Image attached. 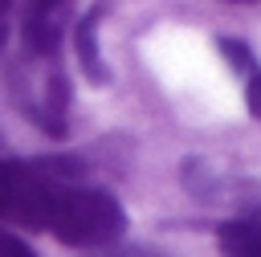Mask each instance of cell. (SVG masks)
<instances>
[{"instance_id": "6", "label": "cell", "mask_w": 261, "mask_h": 257, "mask_svg": "<svg viewBox=\"0 0 261 257\" xmlns=\"http://www.w3.org/2000/svg\"><path fill=\"white\" fill-rule=\"evenodd\" d=\"M179 179H184V188L192 192V196H200V200H216V192H220V171L208 163V159H184V167H179Z\"/></svg>"}, {"instance_id": "3", "label": "cell", "mask_w": 261, "mask_h": 257, "mask_svg": "<svg viewBox=\"0 0 261 257\" xmlns=\"http://www.w3.org/2000/svg\"><path fill=\"white\" fill-rule=\"evenodd\" d=\"M69 4H33L20 16V37L29 57H57L65 29H69Z\"/></svg>"}, {"instance_id": "1", "label": "cell", "mask_w": 261, "mask_h": 257, "mask_svg": "<svg viewBox=\"0 0 261 257\" xmlns=\"http://www.w3.org/2000/svg\"><path fill=\"white\" fill-rule=\"evenodd\" d=\"M41 228H49L61 245L102 249L126 233V208L106 188H94L86 179H57L45 196Z\"/></svg>"}, {"instance_id": "10", "label": "cell", "mask_w": 261, "mask_h": 257, "mask_svg": "<svg viewBox=\"0 0 261 257\" xmlns=\"http://www.w3.org/2000/svg\"><path fill=\"white\" fill-rule=\"evenodd\" d=\"M257 216H261V212H257Z\"/></svg>"}, {"instance_id": "5", "label": "cell", "mask_w": 261, "mask_h": 257, "mask_svg": "<svg viewBox=\"0 0 261 257\" xmlns=\"http://www.w3.org/2000/svg\"><path fill=\"white\" fill-rule=\"evenodd\" d=\"M220 257H261V216H237L216 224Z\"/></svg>"}, {"instance_id": "4", "label": "cell", "mask_w": 261, "mask_h": 257, "mask_svg": "<svg viewBox=\"0 0 261 257\" xmlns=\"http://www.w3.org/2000/svg\"><path fill=\"white\" fill-rule=\"evenodd\" d=\"M98 8L82 12L73 20V53H77V65L82 73L94 82V86H106L110 82V69H106V57H102V45H98Z\"/></svg>"}, {"instance_id": "7", "label": "cell", "mask_w": 261, "mask_h": 257, "mask_svg": "<svg viewBox=\"0 0 261 257\" xmlns=\"http://www.w3.org/2000/svg\"><path fill=\"white\" fill-rule=\"evenodd\" d=\"M216 49H220V57L228 61V69L232 73H241V78H249V73H257L261 65H257V57H253V49L241 41V37H216Z\"/></svg>"}, {"instance_id": "9", "label": "cell", "mask_w": 261, "mask_h": 257, "mask_svg": "<svg viewBox=\"0 0 261 257\" xmlns=\"http://www.w3.org/2000/svg\"><path fill=\"white\" fill-rule=\"evenodd\" d=\"M4 45H8V8L0 4V53H4Z\"/></svg>"}, {"instance_id": "2", "label": "cell", "mask_w": 261, "mask_h": 257, "mask_svg": "<svg viewBox=\"0 0 261 257\" xmlns=\"http://www.w3.org/2000/svg\"><path fill=\"white\" fill-rule=\"evenodd\" d=\"M8 90L16 98V106L24 110V118H33L45 135L61 139L69 135V78L57 65V57H29L20 53V61L8 69Z\"/></svg>"}, {"instance_id": "8", "label": "cell", "mask_w": 261, "mask_h": 257, "mask_svg": "<svg viewBox=\"0 0 261 257\" xmlns=\"http://www.w3.org/2000/svg\"><path fill=\"white\" fill-rule=\"evenodd\" d=\"M245 110H249V118L261 122V69L245 78Z\"/></svg>"}]
</instances>
